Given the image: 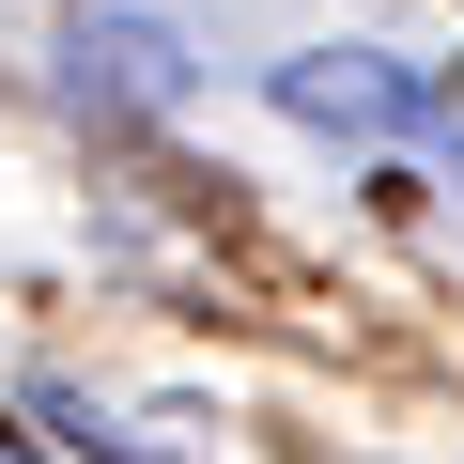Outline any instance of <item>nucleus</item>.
<instances>
[{"instance_id":"obj_1","label":"nucleus","mask_w":464,"mask_h":464,"mask_svg":"<svg viewBox=\"0 0 464 464\" xmlns=\"http://www.w3.org/2000/svg\"><path fill=\"white\" fill-rule=\"evenodd\" d=\"M279 109H295V124H325V140H402V124H449L464 93H449V78L372 63V47H310V63H279Z\"/></svg>"}]
</instances>
